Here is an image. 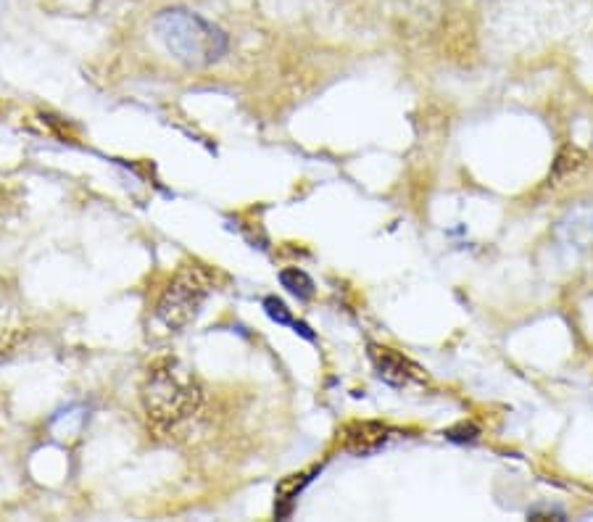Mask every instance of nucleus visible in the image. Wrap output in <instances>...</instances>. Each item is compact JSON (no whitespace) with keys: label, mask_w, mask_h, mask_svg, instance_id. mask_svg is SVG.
<instances>
[{"label":"nucleus","mask_w":593,"mask_h":522,"mask_svg":"<svg viewBox=\"0 0 593 522\" xmlns=\"http://www.w3.org/2000/svg\"><path fill=\"white\" fill-rule=\"evenodd\" d=\"M153 32L177 61L193 69L217 64L230 48L225 29L188 8H167L153 19Z\"/></svg>","instance_id":"2"},{"label":"nucleus","mask_w":593,"mask_h":522,"mask_svg":"<svg viewBox=\"0 0 593 522\" xmlns=\"http://www.w3.org/2000/svg\"><path fill=\"white\" fill-rule=\"evenodd\" d=\"M264 309H267V314L272 319H275L277 325L293 327V330H296L298 335H304L306 341H314V333H311V327L304 325V322H296V319L290 317L288 306H285L283 301H280V298H275V296L267 298V301H264Z\"/></svg>","instance_id":"8"},{"label":"nucleus","mask_w":593,"mask_h":522,"mask_svg":"<svg viewBox=\"0 0 593 522\" xmlns=\"http://www.w3.org/2000/svg\"><path fill=\"white\" fill-rule=\"evenodd\" d=\"M309 475H293V478L283 480L280 488H277V507L275 515L277 517H288L293 512V501L298 499V493L304 491V486L309 483Z\"/></svg>","instance_id":"7"},{"label":"nucleus","mask_w":593,"mask_h":522,"mask_svg":"<svg viewBox=\"0 0 593 522\" xmlns=\"http://www.w3.org/2000/svg\"><path fill=\"white\" fill-rule=\"evenodd\" d=\"M143 404L156 428H180L201 412V383L182 362L164 359V362L153 364L145 377Z\"/></svg>","instance_id":"1"},{"label":"nucleus","mask_w":593,"mask_h":522,"mask_svg":"<svg viewBox=\"0 0 593 522\" xmlns=\"http://www.w3.org/2000/svg\"><path fill=\"white\" fill-rule=\"evenodd\" d=\"M280 283L298 298L314 296V280L306 272H301V269H283L280 272Z\"/></svg>","instance_id":"9"},{"label":"nucleus","mask_w":593,"mask_h":522,"mask_svg":"<svg viewBox=\"0 0 593 522\" xmlns=\"http://www.w3.org/2000/svg\"><path fill=\"white\" fill-rule=\"evenodd\" d=\"M388 435H391V430L385 428V425H380V422H354V425L346 430V441H343V446H346L351 454H356V457H367V454H375V451L388 441Z\"/></svg>","instance_id":"5"},{"label":"nucleus","mask_w":593,"mask_h":522,"mask_svg":"<svg viewBox=\"0 0 593 522\" xmlns=\"http://www.w3.org/2000/svg\"><path fill=\"white\" fill-rule=\"evenodd\" d=\"M211 293V277L201 267H185L177 272L169 288L161 293L156 304V319L169 330H182L188 327L201 312L203 301Z\"/></svg>","instance_id":"3"},{"label":"nucleus","mask_w":593,"mask_h":522,"mask_svg":"<svg viewBox=\"0 0 593 522\" xmlns=\"http://www.w3.org/2000/svg\"><path fill=\"white\" fill-rule=\"evenodd\" d=\"M369 359L375 364L377 375L383 377L388 385H393V388H404V385H409L412 380L420 377V370H417L406 356L393 351V348L375 346V343H372V346H369Z\"/></svg>","instance_id":"4"},{"label":"nucleus","mask_w":593,"mask_h":522,"mask_svg":"<svg viewBox=\"0 0 593 522\" xmlns=\"http://www.w3.org/2000/svg\"><path fill=\"white\" fill-rule=\"evenodd\" d=\"M583 167H586V153L575 148V145H565L559 151L557 161H554V169L549 174V185H562V182L570 180L572 174H578Z\"/></svg>","instance_id":"6"}]
</instances>
